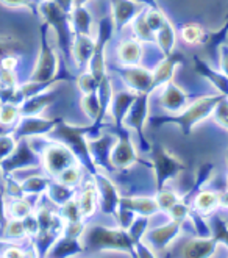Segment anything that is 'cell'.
Returning a JSON list of instances; mask_svg holds the SVG:
<instances>
[{"label": "cell", "instance_id": "36", "mask_svg": "<svg viewBox=\"0 0 228 258\" xmlns=\"http://www.w3.org/2000/svg\"><path fill=\"white\" fill-rule=\"evenodd\" d=\"M59 218L63 219V222H80L85 219L83 213H82V208L79 204V199L72 197L70 201H67L66 204L61 205L59 208Z\"/></svg>", "mask_w": 228, "mask_h": 258}, {"label": "cell", "instance_id": "17", "mask_svg": "<svg viewBox=\"0 0 228 258\" xmlns=\"http://www.w3.org/2000/svg\"><path fill=\"white\" fill-rule=\"evenodd\" d=\"M185 63V58H183V53H178V52H174L171 55L164 56L161 61L158 63V66L151 71L154 72V83H151V89H158V88H163L166 83H169L174 77L175 74V69Z\"/></svg>", "mask_w": 228, "mask_h": 258}, {"label": "cell", "instance_id": "38", "mask_svg": "<svg viewBox=\"0 0 228 258\" xmlns=\"http://www.w3.org/2000/svg\"><path fill=\"white\" fill-rule=\"evenodd\" d=\"M133 33L136 36V39L141 41V42H155V33L151 32L148 24L145 22V18H144V14H138L133 22Z\"/></svg>", "mask_w": 228, "mask_h": 258}, {"label": "cell", "instance_id": "20", "mask_svg": "<svg viewBox=\"0 0 228 258\" xmlns=\"http://www.w3.org/2000/svg\"><path fill=\"white\" fill-rule=\"evenodd\" d=\"M114 144H116V138L111 135H102L97 140L89 141L91 155H93V160L99 168L110 169V171L114 169L111 164V160H110Z\"/></svg>", "mask_w": 228, "mask_h": 258}, {"label": "cell", "instance_id": "50", "mask_svg": "<svg viewBox=\"0 0 228 258\" xmlns=\"http://www.w3.org/2000/svg\"><path fill=\"white\" fill-rule=\"evenodd\" d=\"M219 68L228 77V44H223L219 52Z\"/></svg>", "mask_w": 228, "mask_h": 258}, {"label": "cell", "instance_id": "23", "mask_svg": "<svg viewBox=\"0 0 228 258\" xmlns=\"http://www.w3.org/2000/svg\"><path fill=\"white\" fill-rule=\"evenodd\" d=\"M96 50V39L91 35H75L72 44V55L75 59V64L85 68L89 64L91 58Z\"/></svg>", "mask_w": 228, "mask_h": 258}, {"label": "cell", "instance_id": "35", "mask_svg": "<svg viewBox=\"0 0 228 258\" xmlns=\"http://www.w3.org/2000/svg\"><path fill=\"white\" fill-rule=\"evenodd\" d=\"M50 181L52 180L49 177H30L21 181V191L24 196H41L42 192L47 191Z\"/></svg>", "mask_w": 228, "mask_h": 258}, {"label": "cell", "instance_id": "6", "mask_svg": "<svg viewBox=\"0 0 228 258\" xmlns=\"http://www.w3.org/2000/svg\"><path fill=\"white\" fill-rule=\"evenodd\" d=\"M49 24L44 22L41 25V50L36 66L30 75V82H50L56 79L59 69V56L56 55L55 49L50 45L47 38Z\"/></svg>", "mask_w": 228, "mask_h": 258}, {"label": "cell", "instance_id": "43", "mask_svg": "<svg viewBox=\"0 0 228 258\" xmlns=\"http://www.w3.org/2000/svg\"><path fill=\"white\" fill-rule=\"evenodd\" d=\"M18 138L14 136V133H2L0 135V164H2L4 160H7L13 150L18 146Z\"/></svg>", "mask_w": 228, "mask_h": 258}, {"label": "cell", "instance_id": "26", "mask_svg": "<svg viewBox=\"0 0 228 258\" xmlns=\"http://www.w3.org/2000/svg\"><path fill=\"white\" fill-rule=\"evenodd\" d=\"M155 42L158 44L163 56L174 53L175 44H177V32L169 19H166L163 25L158 28V32L155 33Z\"/></svg>", "mask_w": 228, "mask_h": 258}, {"label": "cell", "instance_id": "49", "mask_svg": "<svg viewBox=\"0 0 228 258\" xmlns=\"http://www.w3.org/2000/svg\"><path fill=\"white\" fill-rule=\"evenodd\" d=\"M0 4H4L5 7H10V8H27L35 14L38 13L32 0H0Z\"/></svg>", "mask_w": 228, "mask_h": 258}, {"label": "cell", "instance_id": "56", "mask_svg": "<svg viewBox=\"0 0 228 258\" xmlns=\"http://www.w3.org/2000/svg\"><path fill=\"white\" fill-rule=\"evenodd\" d=\"M226 221H228V219H226Z\"/></svg>", "mask_w": 228, "mask_h": 258}, {"label": "cell", "instance_id": "16", "mask_svg": "<svg viewBox=\"0 0 228 258\" xmlns=\"http://www.w3.org/2000/svg\"><path fill=\"white\" fill-rule=\"evenodd\" d=\"M188 99H189V96L186 94V91L181 89L174 80L166 83L161 89V94H160L161 107L172 114L183 111L188 107Z\"/></svg>", "mask_w": 228, "mask_h": 258}, {"label": "cell", "instance_id": "18", "mask_svg": "<svg viewBox=\"0 0 228 258\" xmlns=\"http://www.w3.org/2000/svg\"><path fill=\"white\" fill-rule=\"evenodd\" d=\"M56 99H58V91H56V85H55L53 88L44 91L41 94L25 99L19 105L21 116H41L53 102H56Z\"/></svg>", "mask_w": 228, "mask_h": 258}, {"label": "cell", "instance_id": "44", "mask_svg": "<svg viewBox=\"0 0 228 258\" xmlns=\"http://www.w3.org/2000/svg\"><path fill=\"white\" fill-rule=\"evenodd\" d=\"M56 180H59L61 183L69 185V186H77L80 185V180H82V169H80V164H73L70 168H67L64 172H61Z\"/></svg>", "mask_w": 228, "mask_h": 258}, {"label": "cell", "instance_id": "22", "mask_svg": "<svg viewBox=\"0 0 228 258\" xmlns=\"http://www.w3.org/2000/svg\"><path fill=\"white\" fill-rule=\"evenodd\" d=\"M136 97H138V93H134V91H131V89L120 91V93L113 96L110 113L114 117V125L116 127H124L125 116L130 111V108H131V105H133Z\"/></svg>", "mask_w": 228, "mask_h": 258}, {"label": "cell", "instance_id": "27", "mask_svg": "<svg viewBox=\"0 0 228 258\" xmlns=\"http://www.w3.org/2000/svg\"><path fill=\"white\" fill-rule=\"evenodd\" d=\"M192 208L197 210L199 213L209 216L212 215L217 208H220V202H219V194L209 189H200L194 196L192 199Z\"/></svg>", "mask_w": 228, "mask_h": 258}, {"label": "cell", "instance_id": "4", "mask_svg": "<svg viewBox=\"0 0 228 258\" xmlns=\"http://www.w3.org/2000/svg\"><path fill=\"white\" fill-rule=\"evenodd\" d=\"M38 11L44 18V22H47L50 28L55 30L56 41L61 47L66 58L72 55V44H73V30L70 25L69 13H66L55 0H44L39 5Z\"/></svg>", "mask_w": 228, "mask_h": 258}, {"label": "cell", "instance_id": "46", "mask_svg": "<svg viewBox=\"0 0 228 258\" xmlns=\"http://www.w3.org/2000/svg\"><path fill=\"white\" fill-rule=\"evenodd\" d=\"M19 117H21L19 105L5 102L2 110H0V124H2V125H10L13 122H16Z\"/></svg>", "mask_w": 228, "mask_h": 258}, {"label": "cell", "instance_id": "12", "mask_svg": "<svg viewBox=\"0 0 228 258\" xmlns=\"http://www.w3.org/2000/svg\"><path fill=\"white\" fill-rule=\"evenodd\" d=\"M63 119H44L41 116H21L19 124L14 130V136L18 140L22 138H35L52 133Z\"/></svg>", "mask_w": 228, "mask_h": 258}, {"label": "cell", "instance_id": "5", "mask_svg": "<svg viewBox=\"0 0 228 258\" xmlns=\"http://www.w3.org/2000/svg\"><path fill=\"white\" fill-rule=\"evenodd\" d=\"M150 157L151 161H154L151 168H154L155 172L157 191L166 188V185L171 180H174L180 175V172L185 171V163L158 143H154L150 146Z\"/></svg>", "mask_w": 228, "mask_h": 258}, {"label": "cell", "instance_id": "48", "mask_svg": "<svg viewBox=\"0 0 228 258\" xmlns=\"http://www.w3.org/2000/svg\"><path fill=\"white\" fill-rule=\"evenodd\" d=\"M22 222H24V227H25V230H27V235L30 238H33L39 232V221H38V216H36L35 211H33V213L27 215L22 219Z\"/></svg>", "mask_w": 228, "mask_h": 258}, {"label": "cell", "instance_id": "34", "mask_svg": "<svg viewBox=\"0 0 228 258\" xmlns=\"http://www.w3.org/2000/svg\"><path fill=\"white\" fill-rule=\"evenodd\" d=\"M35 208L25 197H14V199L7 205V216L8 219H24L27 215L33 213Z\"/></svg>", "mask_w": 228, "mask_h": 258}, {"label": "cell", "instance_id": "9", "mask_svg": "<svg viewBox=\"0 0 228 258\" xmlns=\"http://www.w3.org/2000/svg\"><path fill=\"white\" fill-rule=\"evenodd\" d=\"M114 130L117 135V140L111 150V164L114 169H130L131 166L139 163L134 144L130 136V130L127 127H114Z\"/></svg>", "mask_w": 228, "mask_h": 258}, {"label": "cell", "instance_id": "11", "mask_svg": "<svg viewBox=\"0 0 228 258\" xmlns=\"http://www.w3.org/2000/svg\"><path fill=\"white\" fill-rule=\"evenodd\" d=\"M181 229H183V222L172 219L154 230H147L144 235V242L155 253L164 252L181 235Z\"/></svg>", "mask_w": 228, "mask_h": 258}, {"label": "cell", "instance_id": "42", "mask_svg": "<svg viewBox=\"0 0 228 258\" xmlns=\"http://www.w3.org/2000/svg\"><path fill=\"white\" fill-rule=\"evenodd\" d=\"M211 229L212 236L219 241V244H223L228 249V221L214 215L211 218Z\"/></svg>", "mask_w": 228, "mask_h": 258}, {"label": "cell", "instance_id": "31", "mask_svg": "<svg viewBox=\"0 0 228 258\" xmlns=\"http://www.w3.org/2000/svg\"><path fill=\"white\" fill-rule=\"evenodd\" d=\"M79 204H80L82 213L85 218H91L96 213V210L99 208V192H97L94 181L85 183L83 191L79 197Z\"/></svg>", "mask_w": 228, "mask_h": 258}, {"label": "cell", "instance_id": "53", "mask_svg": "<svg viewBox=\"0 0 228 258\" xmlns=\"http://www.w3.org/2000/svg\"><path fill=\"white\" fill-rule=\"evenodd\" d=\"M4 103H5V102H4L2 99H0V110H2V107H4Z\"/></svg>", "mask_w": 228, "mask_h": 258}, {"label": "cell", "instance_id": "37", "mask_svg": "<svg viewBox=\"0 0 228 258\" xmlns=\"http://www.w3.org/2000/svg\"><path fill=\"white\" fill-rule=\"evenodd\" d=\"M22 52L24 45L21 44V41L10 35H0V64L8 55H21Z\"/></svg>", "mask_w": 228, "mask_h": 258}, {"label": "cell", "instance_id": "28", "mask_svg": "<svg viewBox=\"0 0 228 258\" xmlns=\"http://www.w3.org/2000/svg\"><path fill=\"white\" fill-rule=\"evenodd\" d=\"M82 252H85V246L82 239L61 235L47 255L49 256H70V255H77Z\"/></svg>", "mask_w": 228, "mask_h": 258}, {"label": "cell", "instance_id": "21", "mask_svg": "<svg viewBox=\"0 0 228 258\" xmlns=\"http://www.w3.org/2000/svg\"><path fill=\"white\" fill-rule=\"evenodd\" d=\"M217 246H219V241L214 236H197L188 241L183 246V249H181V256H186V258L212 256L217 250Z\"/></svg>", "mask_w": 228, "mask_h": 258}, {"label": "cell", "instance_id": "8", "mask_svg": "<svg viewBox=\"0 0 228 258\" xmlns=\"http://www.w3.org/2000/svg\"><path fill=\"white\" fill-rule=\"evenodd\" d=\"M150 96H151V93L138 94V97L134 99L131 108L127 113L125 120H124V127L134 130L138 133L141 147L145 152H150V144L145 140V135H144V127H145V124H148V99H150Z\"/></svg>", "mask_w": 228, "mask_h": 258}, {"label": "cell", "instance_id": "24", "mask_svg": "<svg viewBox=\"0 0 228 258\" xmlns=\"http://www.w3.org/2000/svg\"><path fill=\"white\" fill-rule=\"evenodd\" d=\"M120 207L128 208L134 211L136 215H144V216H151L158 213L160 205L157 197H128V196H120Z\"/></svg>", "mask_w": 228, "mask_h": 258}, {"label": "cell", "instance_id": "25", "mask_svg": "<svg viewBox=\"0 0 228 258\" xmlns=\"http://www.w3.org/2000/svg\"><path fill=\"white\" fill-rule=\"evenodd\" d=\"M69 19H70V25L73 30V36L91 35V32H93V25H94L93 14L85 8V5L73 7V10L69 14Z\"/></svg>", "mask_w": 228, "mask_h": 258}, {"label": "cell", "instance_id": "13", "mask_svg": "<svg viewBox=\"0 0 228 258\" xmlns=\"http://www.w3.org/2000/svg\"><path fill=\"white\" fill-rule=\"evenodd\" d=\"M93 177H94V183L99 192V208L105 215L116 216L117 210L120 207V194L116 185L100 171L96 172Z\"/></svg>", "mask_w": 228, "mask_h": 258}, {"label": "cell", "instance_id": "40", "mask_svg": "<svg viewBox=\"0 0 228 258\" xmlns=\"http://www.w3.org/2000/svg\"><path fill=\"white\" fill-rule=\"evenodd\" d=\"M4 236L5 239L8 241H22L25 239L28 235H27V230L24 227V222L22 219H8L7 225L4 227Z\"/></svg>", "mask_w": 228, "mask_h": 258}, {"label": "cell", "instance_id": "32", "mask_svg": "<svg viewBox=\"0 0 228 258\" xmlns=\"http://www.w3.org/2000/svg\"><path fill=\"white\" fill-rule=\"evenodd\" d=\"M45 194H47L49 201L53 205L61 207L63 204H66L67 201H70L72 197H75V189H73V186L64 185L59 180L55 178V180L50 181V185H49L47 191H45Z\"/></svg>", "mask_w": 228, "mask_h": 258}, {"label": "cell", "instance_id": "55", "mask_svg": "<svg viewBox=\"0 0 228 258\" xmlns=\"http://www.w3.org/2000/svg\"><path fill=\"white\" fill-rule=\"evenodd\" d=\"M226 186H228V178H226Z\"/></svg>", "mask_w": 228, "mask_h": 258}, {"label": "cell", "instance_id": "39", "mask_svg": "<svg viewBox=\"0 0 228 258\" xmlns=\"http://www.w3.org/2000/svg\"><path fill=\"white\" fill-rule=\"evenodd\" d=\"M206 36V30L199 24H186L181 28V38L186 44H203Z\"/></svg>", "mask_w": 228, "mask_h": 258}, {"label": "cell", "instance_id": "45", "mask_svg": "<svg viewBox=\"0 0 228 258\" xmlns=\"http://www.w3.org/2000/svg\"><path fill=\"white\" fill-rule=\"evenodd\" d=\"M211 117L214 119V122L219 127L228 132V96H223V99L217 103Z\"/></svg>", "mask_w": 228, "mask_h": 258}, {"label": "cell", "instance_id": "51", "mask_svg": "<svg viewBox=\"0 0 228 258\" xmlns=\"http://www.w3.org/2000/svg\"><path fill=\"white\" fill-rule=\"evenodd\" d=\"M2 256H14V258H19V256H25V252L21 250V249H18V247L10 246L7 250H4Z\"/></svg>", "mask_w": 228, "mask_h": 258}, {"label": "cell", "instance_id": "3", "mask_svg": "<svg viewBox=\"0 0 228 258\" xmlns=\"http://www.w3.org/2000/svg\"><path fill=\"white\" fill-rule=\"evenodd\" d=\"M89 132L91 127H75L61 120L52 133L55 138L63 141V144L72 150V154L77 157L79 163L83 168L94 175L99 171H97V164L93 160V155H91L89 143L86 141V135H89Z\"/></svg>", "mask_w": 228, "mask_h": 258}, {"label": "cell", "instance_id": "47", "mask_svg": "<svg viewBox=\"0 0 228 258\" xmlns=\"http://www.w3.org/2000/svg\"><path fill=\"white\" fill-rule=\"evenodd\" d=\"M77 86L79 89L82 91L83 94H89V93H94V91H97L99 88V80L93 75V72L91 71H86L83 74L79 75L77 79Z\"/></svg>", "mask_w": 228, "mask_h": 258}, {"label": "cell", "instance_id": "10", "mask_svg": "<svg viewBox=\"0 0 228 258\" xmlns=\"http://www.w3.org/2000/svg\"><path fill=\"white\" fill-rule=\"evenodd\" d=\"M44 169L50 177L56 178L61 172L73 164H80L77 157L72 154V150L64 144H50L42 154Z\"/></svg>", "mask_w": 228, "mask_h": 258}, {"label": "cell", "instance_id": "33", "mask_svg": "<svg viewBox=\"0 0 228 258\" xmlns=\"http://www.w3.org/2000/svg\"><path fill=\"white\" fill-rule=\"evenodd\" d=\"M212 174H214V164H212V163H203L199 168V171H197V177H195L192 188L188 191V194L183 196V201L191 204V201L194 199V196L200 189H203V186L211 180Z\"/></svg>", "mask_w": 228, "mask_h": 258}, {"label": "cell", "instance_id": "19", "mask_svg": "<svg viewBox=\"0 0 228 258\" xmlns=\"http://www.w3.org/2000/svg\"><path fill=\"white\" fill-rule=\"evenodd\" d=\"M194 61V71L203 77L205 80H208L212 86L217 89L219 94H223V96H228V77L219 69H214L208 61L202 59L200 56H194L192 58Z\"/></svg>", "mask_w": 228, "mask_h": 258}, {"label": "cell", "instance_id": "2", "mask_svg": "<svg viewBox=\"0 0 228 258\" xmlns=\"http://www.w3.org/2000/svg\"><path fill=\"white\" fill-rule=\"evenodd\" d=\"M85 252H102V250H114V252H127L136 256V249L128 235V230L119 227V229H108L102 225L86 227L85 235L82 238Z\"/></svg>", "mask_w": 228, "mask_h": 258}, {"label": "cell", "instance_id": "14", "mask_svg": "<svg viewBox=\"0 0 228 258\" xmlns=\"http://www.w3.org/2000/svg\"><path fill=\"white\" fill-rule=\"evenodd\" d=\"M114 72H117L122 80L125 82L127 88L134 91V93H154L151 83H154V72L147 68H142L139 64L136 66H124V68H114Z\"/></svg>", "mask_w": 228, "mask_h": 258}, {"label": "cell", "instance_id": "54", "mask_svg": "<svg viewBox=\"0 0 228 258\" xmlns=\"http://www.w3.org/2000/svg\"><path fill=\"white\" fill-rule=\"evenodd\" d=\"M226 164H228V154H226Z\"/></svg>", "mask_w": 228, "mask_h": 258}, {"label": "cell", "instance_id": "30", "mask_svg": "<svg viewBox=\"0 0 228 258\" xmlns=\"http://www.w3.org/2000/svg\"><path fill=\"white\" fill-rule=\"evenodd\" d=\"M117 58L124 66H136L141 63L142 59V45L141 41L131 39L124 41L117 49Z\"/></svg>", "mask_w": 228, "mask_h": 258}, {"label": "cell", "instance_id": "1", "mask_svg": "<svg viewBox=\"0 0 228 258\" xmlns=\"http://www.w3.org/2000/svg\"><path fill=\"white\" fill-rule=\"evenodd\" d=\"M223 99V94L214 96H203L200 99L194 100L188 107L172 116H158V117H148V125L151 128H158L166 124L177 125L185 136H189L192 130L203 122L205 119L212 116V111L217 107V103Z\"/></svg>", "mask_w": 228, "mask_h": 258}, {"label": "cell", "instance_id": "29", "mask_svg": "<svg viewBox=\"0 0 228 258\" xmlns=\"http://www.w3.org/2000/svg\"><path fill=\"white\" fill-rule=\"evenodd\" d=\"M226 36H228V16H226L225 24L219 30H216V32H206V36H205V41H203V47H205L206 53L209 55V58L217 59V63H219L220 47L223 44H226L225 42Z\"/></svg>", "mask_w": 228, "mask_h": 258}, {"label": "cell", "instance_id": "41", "mask_svg": "<svg viewBox=\"0 0 228 258\" xmlns=\"http://www.w3.org/2000/svg\"><path fill=\"white\" fill-rule=\"evenodd\" d=\"M181 199H183V196L177 194L174 189H166L163 188L161 191H158L157 194V201H158V205H160V210L164 211V213H169L171 208L178 204Z\"/></svg>", "mask_w": 228, "mask_h": 258}, {"label": "cell", "instance_id": "7", "mask_svg": "<svg viewBox=\"0 0 228 258\" xmlns=\"http://www.w3.org/2000/svg\"><path fill=\"white\" fill-rule=\"evenodd\" d=\"M41 163H42V157L38 155V152L33 149L32 143L27 138H22L18 141V146L13 150V154L2 161L0 171L4 172V175H11L13 172L21 169L36 168Z\"/></svg>", "mask_w": 228, "mask_h": 258}, {"label": "cell", "instance_id": "15", "mask_svg": "<svg viewBox=\"0 0 228 258\" xmlns=\"http://www.w3.org/2000/svg\"><path fill=\"white\" fill-rule=\"evenodd\" d=\"M113 8V22L116 32L122 30L133 22V19L141 13V10L145 7L138 0H111Z\"/></svg>", "mask_w": 228, "mask_h": 258}, {"label": "cell", "instance_id": "52", "mask_svg": "<svg viewBox=\"0 0 228 258\" xmlns=\"http://www.w3.org/2000/svg\"><path fill=\"white\" fill-rule=\"evenodd\" d=\"M219 202H220V207L222 208H226L228 210V189L219 192Z\"/></svg>", "mask_w": 228, "mask_h": 258}]
</instances>
